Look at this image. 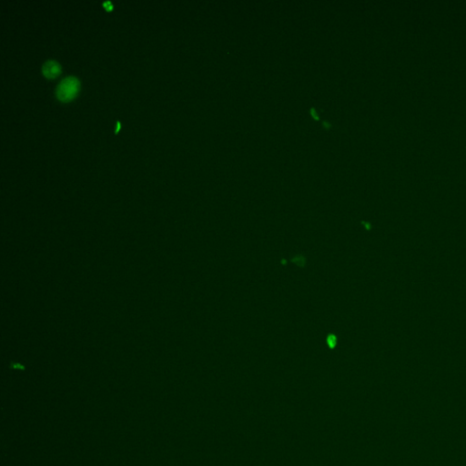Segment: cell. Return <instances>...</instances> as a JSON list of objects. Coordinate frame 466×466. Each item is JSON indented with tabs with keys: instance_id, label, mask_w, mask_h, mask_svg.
I'll return each instance as SVG.
<instances>
[{
	"instance_id": "obj_2",
	"label": "cell",
	"mask_w": 466,
	"mask_h": 466,
	"mask_svg": "<svg viewBox=\"0 0 466 466\" xmlns=\"http://www.w3.org/2000/svg\"><path fill=\"white\" fill-rule=\"evenodd\" d=\"M42 72L46 77H56L60 72V65L56 60L48 59L42 66Z\"/></svg>"
},
{
	"instance_id": "obj_4",
	"label": "cell",
	"mask_w": 466,
	"mask_h": 466,
	"mask_svg": "<svg viewBox=\"0 0 466 466\" xmlns=\"http://www.w3.org/2000/svg\"><path fill=\"white\" fill-rule=\"evenodd\" d=\"M120 121H119V120H118V121L116 122V127H115L116 133H117V132H118V131L120 130Z\"/></svg>"
},
{
	"instance_id": "obj_1",
	"label": "cell",
	"mask_w": 466,
	"mask_h": 466,
	"mask_svg": "<svg viewBox=\"0 0 466 466\" xmlns=\"http://www.w3.org/2000/svg\"><path fill=\"white\" fill-rule=\"evenodd\" d=\"M79 81L74 76L64 77L56 87V95L58 100L67 101L76 96L78 90Z\"/></svg>"
},
{
	"instance_id": "obj_3",
	"label": "cell",
	"mask_w": 466,
	"mask_h": 466,
	"mask_svg": "<svg viewBox=\"0 0 466 466\" xmlns=\"http://www.w3.org/2000/svg\"><path fill=\"white\" fill-rule=\"evenodd\" d=\"M102 6H103L107 10H112V8H113V5H112V3H111V1H105V2H103V3H102Z\"/></svg>"
}]
</instances>
